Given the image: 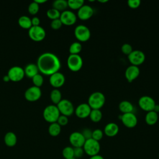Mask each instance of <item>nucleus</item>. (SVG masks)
Wrapping results in <instances>:
<instances>
[{
    "label": "nucleus",
    "mask_w": 159,
    "mask_h": 159,
    "mask_svg": "<svg viewBox=\"0 0 159 159\" xmlns=\"http://www.w3.org/2000/svg\"><path fill=\"white\" fill-rule=\"evenodd\" d=\"M119 130V127L117 124L114 122H110L106 125L104 129V134L109 137L116 136Z\"/></svg>",
    "instance_id": "20"
},
{
    "label": "nucleus",
    "mask_w": 159,
    "mask_h": 159,
    "mask_svg": "<svg viewBox=\"0 0 159 159\" xmlns=\"http://www.w3.org/2000/svg\"><path fill=\"white\" fill-rule=\"evenodd\" d=\"M74 34L76 39L81 42L88 41L91 37V32L89 28L82 24H80L75 27Z\"/></svg>",
    "instance_id": "5"
},
{
    "label": "nucleus",
    "mask_w": 159,
    "mask_h": 159,
    "mask_svg": "<svg viewBox=\"0 0 159 159\" xmlns=\"http://www.w3.org/2000/svg\"><path fill=\"white\" fill-rule=\"evenodd\" d=\"M69 141L73 148L83 147L86 139L80 132H73L69 137Z\"/></svg>",
    "instance_id": "14"
},
{
    "label": "nucleus",
    "mask_w": 159,
    "mask_h": 159,
    "mask_svg": "<svg viewBox=\"0 0 159 159\" xmlns=\"http://www.w3.org/2000/svg\"><path fill=\"white\" fill-rule=\"evenodd\" d=\"M24 70L25 72V75L31 78H32L35 75L38 74L39 71L37 64L34 63L27 64Z\"/></svg>",
    "instance_id": "21"
},
{
    "label": "nucleus",
    "mask_w": 159,
    "mask_h": 159,
    "mask_svg": "<svg viewBox=\"0 0 159 159\" xmlns=\"http://www.w3.org/2000/svg\"><path fill=\"white\" fill-rule=\"evenodd\" d=\"M29 37L34 41L40 42L44 39L46 35L45 29L40 25L32 26L28 31Z\"/></svg>",
    "instance_id": "8"
},
{
    "label": "nucleus",
    "mask_w": 159,
    "mask_h": 159,
    "mask_svg": "<svg viewBox=\"0 0 159 159\" xmlns=\"http://www.w3.org/2000/svg\"><path fill=\"white\" fill-rule=\"evenodd\" d=\"M158 157H159V154H158Z\"/></svg>",
    "instance_id": "50"
},
{
    "label": "nucleus",
    "mask_w": 159,
    "mask_h": 159,
    "mask_svg": "<svg viewBox=\"0 0 159 159\" xmlns=\"http://www.w3.org/2000/svg\"><path fill=\"white\" fill-rule=\"evenodd\" d=\"M83 148L84 150V153L87 154L89 157H92L99 154L101 146L98 141H96L91 138L86 140L83 146Z\"/></svg>",
    "instance_id": "4"
},
{
    "label": "nucleus",
    "mask_w": 159,
    "mask_h": 159,
    "mask_svg": "<svg viewBox=\"0 0 159 159\" xmlns=\"http://www.w3.org/2000/svg\"><path fill=\"white\" fill-rule=\"evenodd\" d=\"M7 75L11 81L17 82L24 78L25 72L24 70L22 67L19 66H14L9 68Z\"/></svg>",
    "instance_id": "11"
},
{
    "label": "nucleus",
    "mask_w": 159,
    "mask_h": 159,
    "mask_svg": "<svg viewBox=\"0 0 159 159\" xmlns=\"http://www.w3.org/2000/svg\"><path fill=\"white\" fill-rule=\"evenodd\" d=\"M32 80L33 84H34V86L39 88H40L43 84V78L42 75H40V73H38L36 75H35L32 78Z\"/></svg>",
    "instance_id": "34"
},
{
    "label": "nucleus",
    "mask_w": 159,
    "mask_h": 159,
    "mask_svg": "<svg viewBox=\"0 0 159 159\" xmlns=\"http://www.w3.org/2000/svg\"><path fill=\"white\" fill-rule=\"evenodd\" d=\"M60 115V113L57 105H48L45 107L43 111V117L44 119L50 124L56 122Z\"/></svg>",
    "instance_id": "3"
},
{
    "label": "nucleus",
    "mask_w": 159,
    "mask_h": 159,
    "mask_svg": "<svg viewBox=\"0 0 159 159\" xmlns=\"http://www.w3.org/2000/svg\"><path fill=\"white\" fill-rule=\"evenodd\" d=\"M65 81V78L63 73L58 71L50 76L49 82L50 84L55 88L62 86Z\"/></svg>",
    "instance_id": "17"
},
{
    "label": "nucleus",
    "mask_w": 159,
    "mask_h": 159,
    "mask_svg": "<svg viewBox=\"0 0 159 159\" xmlns=\"http://www.w3.org/2000/svg\"><path fill=\"white\" fill-rule=\"evenodd\" d=\"M91 108L88 103H81L75 109V115L80 119H84L89 117Z\"/></svg>",
    "instance_id": "18"
},
{
    "label": "nucleus",
    "mask_w": 159,
    "mask_h": 159,
    "mask_svg": "<svg viewBox=\"0 0 159 159\" xmlns=\"http://www.w3.org/2000/svg\"><path fill=\"white\" fill-rule=\"evenodd\" d=\"M48 131L51 136L57 137L60 134L61 126L57 122L51 123L48 127Z\"/></svg>",
    "instance_id": "26"
},
{
    "label": "nucleus",
    "mask_w": 159,
    "mask_h": 159,
    "mask_svg": "<svg viewBox=\"0 0 159 159\" xmlns=\"http://www.w3.org/2000/svg\"><path fill=\"white\" fill-rule=\"evenodd\" d=\"M140 0H129L127 1V4L129 7L132 9H136L139 7L140 5Z\"/></svg>",
    "instance_id": "41"
},
{
    "label": "nucleus",
    "mask_w": 159,
    "mask_h": 159,
    "mask_svg": "<svg viewBox=\"0 0 159 159\" xmlns=\"http://www.w3.org/2000/svg\"><path fill=\"white\" fill-rule=\"evenodd\" d=\"M70 159H76V158H70Z\"/></svg>",
    "instance_id": "49"
},
{
    "label": "nucleus",
    "mask_w": 159,
    "mask_h": 159,
    "mask_svg": "<svg viewBox=\"0 0 159 159\" xmlns=\"http://www.w3.org/2000/svg\"><path fill=\"white\" fill-rule=\"evenodd\" d=\"M89 159H104V157L100 155H94V156H92V157H90Z\"/></svg>",
    "instance_id": "44"
},
{
    "label": "nucleus",
    "mask_w": 159,
    "mask_h": 159,
    "mask_svg": "<svg viewBox=\"0 0 159 159\" xmlns=\"http://www.w3.org/2000/svg\"><path fill=\"white\" fill-rule=\"evenodd\" d=\"M134 106L133 104L128 101H122L119 104V111L123 114L130 113L134 111Z\"/></svg>",
    "instance_id": "23"
},
{
    "label": "nucleus",
    "mask_w": 159,
    "mask_h": 159,
    "mask_svg": "<svg viewBox=\"0 0 159 159\" xmlns=\"http://www.w3.org/2000/svg\"><path fill=\"white\" fill-rule=\"evenodd\" d=\"M68 7L67 1L65 0H55L52 4V7L60 12L65 11Z\"/></svg>",
    "instance_id": "27"
},
{
    "label": "nucleus",
    "mask_w": 159,
    "mask_h": 159,
    "mask_svg": "<svg viewBox=\"0 0 159 159\" xmlns=\"http://www.w3.org/2000/svg\"><path fill=\"white\" fill-rule=\"evenodd\" d=\"M127 57L129 61L132 65L137 66L142 65L145 60V55L144 53L139 50H133V51Z\"/></svg>",
    "instance_id": "9"
},
{
    "label": "nucleus",
    "mask_w": 159,
    "mask_h": 159,
    "mask_svg": "<svg viewBox=\"0 0 159 159\" xmlns=\"http://www.w3.org/2000/svg\"><path fill=\"white\" fill-rule=\"evenodd\" d=\"M82 50V45L79 42H75L72 43L69 48V52L72 55H78Z\"/></svg>",
    "instance_id": "31"
},
{
    "label": "nucleus",
    "mask_w": 159,
    "mask_h": 159,
    "mask_svg": "<svg viewBox=\"0 0 159 159\" xmlns=\"http://www.w3.org/2000/svg\"><path fill=\"white\" fill-rule=\"evenodd\" d=\"M34 1L39 4H42V3L45 2L47 1V0H34Z\"/></svg>",
    "instance_id": "47"
},
{
    "label": "nucleus",
    "mask_w": 159,
    "mask_h": 159,
    "mask_svg": "<svg viewBox=\"0 0 159 159\" xmlns=\"http://www.w3.org/2000/svg\"><path fill=\"white\" fill-rule=\"evenodd\" d=\"M57 122L61 127V126H65L68 123V117L64 115L60 114L59 117L57 119Z\"/></svg>",
    "instance_id": "40"
},
{
    "label": "nucleus",
    "mask_w": 159,
    "mask_h": 159,
    "mask_svg": "<svg viewBox=\"0 0 159 159\" xmlns=\"http://www.w3.org/2000/svg\"><path fill=\"white\" fill-rule=\"evenodd\" d=\"M153 111L155 112H156L157 113H158L159 112V104H155V107H154V109H153Z\"/></svg>",
    "instance_id": "46"
},
{
    "label": "nucleus",
    "mask_w": 159,
    "mask_h": 159,
    "mask_svg": "<svg viewBox=\"0 0 159 159\" xmlns=\"http://www.w3.org/2000/svg\"><path fill=\"white\" fill-rule=\"evenodd\" d=\"M94 14V10L89 5H83L78 10L77 17L81 20H86L90 19Z\"/></svg>",
    "instance_id": "16"
},
{
    "label": "nucleus",
    "mask_w": 159,
    "mask_h": 159,
    "mask_svg": "<svg viewBox=\"0 0 159 159\" xmlns=\"http://www.w3.org/2000/svg\"><path fill=\"white\" fill-rule=\"evenodd\" d=\"M140 75V70L139 66L130 65L128 66L125 71V77L126 80L131 83L134 81Z\"/></svg>",
    "instance_id": "19"
},
{
    "label": "nucleus",
    "mask_w": 159,
    "mask_h": 159,
    "mask_svg": "<svg viewBox=\"0 0 159 159\" xmlns=\"http://www.w3.org/2000/svg\"><path fill=\"white\" fill-rule=\"evenodd\" d=\"M62 155L65 159H70L74 158V148L67 146L62 150Z\"/></svg>",
    "instance_id": "32"
},
{
    "label": "nucleus",
    "mask_w": 159,
    "mask_h": 159,
    "mask_svg": "<svg viewBox=\"0 0 159 159\" xmlns=\"http://www.w3.org/2000/svg\"><path fill=\"white\" fill-rule=\"evenodd\" d=\"M124 126L127 128H134L137 124V118L136 116L133 113L123 114L120 116V118Z\"/></svg>",
    "instance_id": "15"
},
{
    "label": "nucleus",
    "mask_w": 159,
    "mask_h": 159,
    "mask_svg": "<svg viewBox=\"0 0 159 159\" xmlns=\"http://www.w3.org/2000/svg\"><path fill=\"white\" fill-rule=\"evenodd\" d=\"M81 133L82 134V135H83V137H84V139L86 140H88V139H89L92 138L93 130H91L90 129L85 128L82 130V132Z\"/></svg>",
    "instance_id": "42"
},
{
    "label": "nucleus",
    "mask_w": 159,
    "mask_h": 159,
    "mask_svg": "<svg viewBox=\"0 0 159 159\" xmlns=\"http://www.w3.org/2000/svg\"><path fill=\"white\" fill-rule=\"evenodd\" d=\"M103 135H104L103 131L99 129H97L93 130L92 139H93L96 141L99 142V140H101L102 139Z\"/></svg>",
    "instance_id": "36"
},
{
    "label": "nucleus",
    "mask_w": 159,
    "mask_h": 159,
    "mask_svg": "<svg viewBox=\"0 0 159 159\" xmlns=\"http://www.w3.org/2000/svg\"><path fill=\"white\" fill-rule=\"evenodd\" d=\"M60 14H61V12L60 11H58V10H57L53 7L48 9L47 11V17L49 19H52V20H54V19H59L60 16Z\"/></svg>",
    "instance_id": "33"
},
{
    "label": "nucleus",
    "mask_w": 159,
    "mask_h": 159,
    "mask_svg": "<svg viewBox=\"0 0 159 159\" xmlns=\"http://www.w3.org/2000/svg\"><path fill=\"white\" fill-rule=\"evenodd\" d=\"M42 95V91L40 88L32 86L27 88L24 93L25 98L30 102L39 100Z\"/></svg>",
    "instance_id": "13"
},
{
    "label": "nucleus",
    "mask_w": 159,
    "mask_h": 159,
    "mask_svg": "<svg viewBox=\"0 0 159 159\" xmlns=\"http://www.w3.org/2000/svg\"><path fill=\"white\" fill-rule=\"evenodd\" d=\"M106 98L103 93L96 91L91 93L88 98V104L91 109H100L105 104Z\"/></svg>",
    "instance_id": "2"
},
{
    "label": "nucleus",
    "mask_w": 159,
    "mask_h": 159,
    "mask_svg": "<svg viewBox=\"0 0 159 159\" xmlns=\"http://www.w3.org/2000/svg\"><path fill=\"white\" fill-rule=\"evenodd\" d=\"M121 51L124 55L128 56L133 51V48L131 45H130L129 43H125L122 45Z\"/></svg>",
    "instance_id": "37"
},
{
    "label": "nucleus",
    "mask_w": 159,
    "mask_h": 159,
    "mask_svg": "<svg viewBox=\"0 0 159 159\" xmlns=\"http://www.w3.org/2000/svg\"><path fill=\"white\" fill-rule=\"evenodd\" d=\"M99 2H101V3H104V2H107V0H104V1H98Z\"/></svg>",
    "instance_id": "48"
},
{
    "label": "nucleus",
    "mask_w": 159,
    "mask_h": 159,
    "mask_svg": "<svg viewBox=\"0 0 159 159\" xmlns=\"http://www.w3.org/2000/svg\"><path fill=\"white\" fill-rule=\"evenodd\" d=\"M57 106L59 110L60 114L70 116L75 112V108L73 103L66 99H62L57 104Z\"/></svg>",
    "instance_id": "7"
},
{
    "label": "nucleus",
    "mask_w": 159,
    "mask_h": 159,
    "mask_svg": "<svg viewBox=\"0 0 159 159\" xmlns=\"http://www.w3.org/2000/svg\"><path fill=\"white\" fill-rule=\"evenodd\" d=\"M158 119V113L154 111L147 112L145 117V122L149 125H153L157 123Z\"/></svg>",
    "instance_id": "24"
},
{
    "label": "nucleus",
    "mask_w": 159,
    "mask_h": 159,
    "mask_svg": "<svg viewBox=\"0 0 159 159\" xmlns=\"http://www.w3.org/2000/svg\"><path fill=\"white\" fill-rule=\"evenodd\" d=\"M39 10V4L34 1L29 4L28 6V11L32 15L36 14Z\"/></svg>",
    "instance_id": "35"
},
{
    "label": "nucleus",
    "mask_w": 159,
    "mask_h": 159,
    "mask_svg": "<svg viewBox=\"0 0 159 159\" xmlns=\"http://www.w3.org/2000/svg\"><path fill=\"white\" fill-rule=\"evenodd\" d=\"M2 80H3V81H5V82H8L9 81H10V79H9V76H7V75H6L4 76H3Z\"/></svg>",
    "instance_id": "45"
},
{
    "label": "nucleus",
    "mask_w": 159,
    "mask_h": 159,
    "mask_svg": "<svg viewBox=\"0 0 159 159\" xmlns=\"http://www.w3.org/2000/svg\"><path fill=\"white\" fill-rule=\"evenodd\" d=\"M62 25H63V24L61 22L60 18L52 20L50 23V26L53 30H58V29H60L61 27L62 26Z\"/></svg>",
    "instance_id": "38"
},
{
    "label": "nucleus",
    "mask_w": 159,
    "mask_h": 159,
    "mask_svg": "<svg viewBox=\"0 0 159 159\" xmlns=\"http://www.w3.org/2000/svg\"><path fill=\"white\" fill-rule=\"evenodd\" d=\"M50 99L52 102L55 104H57L62 99H61V93L60 90L58 89H54L50 92Z\"/></svg>",
    "instance_id": "29"
},
{
    "label": "nucleus",
    "mask_w": 159,
    "mask_h": 159,
    "mask_svg": "<svg viewBox=\"0 0 159 159\" xmlns=\"http://www.w3.org/2000/svg\"><path fill=\"white\" fill-rule=\"evenodd\" d=\"M89 117L93 122H98L102 119V114L100 109H91Z\"/></svg>",
    "instance_id": "28"
},
{
    "label": "nucleus",
    "mask_w": 159,
    "mask_h": 159,
    "mask_svg": "<svg viewBox=\"0 0 159 159\" xmlns=\"http://www.w3.org/2000/svg\"><path fill=\"white\" fill-rule=\"evenodd\" d=\"M83 64V59L80 55L70 54L67 58V66L72 71L76 72L80 70Z\"/></svg>",
    "instance_id": "6"
},
{
    "label": "nucleus",
    "mask_w": 159,
    "mask_h": 159,
    "mask_svg": "<svg viewBox=\"0 0 159 159\" xmlns=\"http://www.w3.org/2000/svg\"><path fill=\"white\" fill-rule=\"evenodd\" d=\"M84 152L83 147L74 148V158L76 159L81 158L84 155Z\"/></svg>",
    "instance_id": "39"
},
{
    "label": "nucleus",
    "mask_w": 159,
    "mask_h": 159,
    "mask_svg": "<svg viewBox=\"0 0 159 159\" xmlns=\"http://www.w3.org/2000/svg\"><path fill=\"white\" fill-rule=\"evenodd\" d=\"M31 22H32V26H38V25H40V20L38 17L34 16L31 19Z\"/></svg>",
    "instance_id": "43"
},
{
    "label": "nucleus",
    "mask_w": 159,
    "mask_h": 159,
    "mask_svg": "<svg viewBox=\"0 0 159 159\" xmlns=\"http://www.w3.org/2000/svg\"><path fill=\"white\" fill-rule=\"evenodd\" d=\"M60 19L63 25L70 26L76 23L77 16L71 11L65 10L61 12Z\"/></svg>",
    "instance_id": "12"
},
{
    "label": "nucleus",
    "mask_w": 159,
    "mask_h": 159,
    "mask_svg": "<svg viewBox=\"0 0 159 159\" xmlns=\"http://www.w3.org/2000/svg\"><path fill=\"white\" fill-rule=\"evenodd\" d=\"M19 25L24 29H29L32 25L31 22V19L27 16H22L18 19Z\"/></svg>",
    "instance_id": "25"
},
{
    "label": "nucleus",
    "mask_w": 159,
    "mask_h": 159,
    "mask_svg": "<svg viewBox=\"0 0 159 159\" xmlns=\"http://www.w3.org/2000/svg\"><path fill=\"white\" fill-rule=\"evenodd\" d=\"M138 104L139 107L144 111L149 112L153 111L156 104L155 100L150 96H143L139 99Z\"/></svg>",
    "instance_id": "10"
},
{
    "label": "nucleus",
    "mask_w": 159,
    "mask_h": 159,
    "mask_svg": "<svg viewBox=\"0 0 159 159\" xmlns=\"http://www.w3.org/2000/svg\"><path fill=\"white\" fill-rule=\"evenodd\" d=\"M4 141L5 144L9 147H12L16 145L17 139L16 135L12 132H7L4 138Z\"/></svg>",
    "instance_id": "22"
},
{
    "label": "nucleus",
    "mask_w": 159,
    "mask_h": 159,
    "mask_svg": "<svg viewBox=\"0 0 159 159\" xmlns=\"http://www.w3.org/2000/svg\"><path fill=\"white\" fill-rule=\"evenodd\" d=\"M37 65L39 71L41 73L50 76L59 71L61 67V63L55 54L45 52L39 57Z\"/></svg>",
    "instance_id": "1"
},
{
    "label": "nucleus",
    "mask_w": 159,
    "mask_h": 159,
    "mask_svg": "<svg viewBox=\"0 0 159 159\" xmlns=\"http://www.w3.org/2000/svg\"><path fill=\"white\" fill-rule=\"evenodd\" d=\"M68 6L73 10H78L84 5L83 0H68L67 1Z\"/></svg>",
    "instance_id": "30"
}]
</instances>
